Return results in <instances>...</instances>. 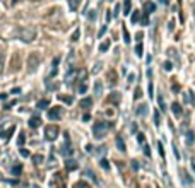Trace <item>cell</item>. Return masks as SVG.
<instances>
[{
  "mask_svg": "<svg viewBox=\"0 0 195 188\" xmlns=\"http://www.w3.org/2000/svg\"><path fill=\"white\" fill-rule=\"evenodd\" d=\"M17 144H19V147H22V144H24V133H19V137H17Z\"/></svg>",
  "mask_w": 195,
  "mask_h": 188,
  "instance_id": "obj_36",
  "label": "cell"
},
{
  "mask_svg": "<svg viewBox=\"0 0 195 188\" xmlns=\"http://www.w3.org/2000/svg\"><path fill=\"white\" fill-rule=\"evenodd\" d=\"M108 48H110V41L108 40L103 41V43L99 44V51H108Z\"/></svg>",
  "mask_w": 195,
  "mask_h": 188,
  "instance_id": "obj_26",
  "label": "cell"
},
{
  "mask_svg": "<svg viewBox=\"0 0 195 188\" xmlns=\"http://www.w3.org/2000/svg\"><path fill=\"white\" fill-rule=\"evenodd\" d=\"M142 51H144L142 43H137V46H135V55H137V57H142Z\"/></svg>",
  "mask_w": 195,
  "mask_h": 188,
  "instance_id": "obj_28",
  "label": "cell"
},
{
  "mask_svg": "<svg viewBox=\"0 0 195 188\" xmlns=\"http://www.w3.org/2000/svg\"><path fill=\"white\" fill-rule=\"evenodd\" d=\"M19 152H21V156H24V158H27V156H29V151H27V149H24V147H21V151H19Z\"/></svg>",
  "mask_w": 195,
  "mask_h": 188,
  "instance_id": "obj_40",
  "label": "cell"
},
{
  "mask_svg": "<svg viewBox=\"0 0 195 188\" xmlns=\"http://www.w3.org/2000/svg\"><path fill=\"white\" fill-rule=\"evenodd\" d=\"M79 34H81V29H75L74 34H72V41H77L79 40Z\"/></svg>",
  "mask_w": 195,
  "mask_h": 188,
  "instance_id": "obj_37",
  "label": "cell"
},
{
  "mask_svg": "<svg viewBox=\"0 0 195 188\" xmlns=\"http://www.w3.org/2000/svg\"><path fill=\"white\" fill-rule=\"evenodd\" d=\"M58 99L60 101H63V103H67V105H72V96H63V94H60V96H58Z\"/></svg>",
  "mask_w": 195,
  "mask_h": 188,
  "instance_id": "obj_23",
  "label": "cell"
},
{
  "mask_svg": "<svg viewBox=\"0 0 195 188\" xmlns=\"http://www.w3.org/2000/svg\"><path fill=\"white\" fill-rule=\"evenodd\" d=\"M48 118L53 120V122L60 120L62 118V108L60 106H53L52 109H48Z\"/></svg>",
  "mask_w": 195,
  "mask_h": 188,
  "instance_id": "obj_6",
  "label": "cell"
},
{
  "mask_svg": "<svg viewBox=\"0 0 195 188\" xmlns=\"http://www.w3.org/2000/svg\"><path fill=\"white\" fill-rule=\"evenodd\" d=\"M33 2H39V0H33Z\"/></svg>",
  "mask_w": 195,
  "mask_h": 188,
  "instance_id": "obj_53",
  "label": "cell"
},
{
  "mask_svg": "<svg viewBox=\"0 0 195 188\" xmlns=\"http://www.w3.org/2000/svg\"><path fill=\"white\" fill-rule=\"evenodd\" d=\"M0 2H2V4H7V0H0Z\"/></svg>",
  "mask_w": 195,
  "mask_h": 188,
  "instance_id": "obj_49",
  "label": "cell"
},
{
  "mask_svg": "<svg viewBox=\"0 0 195 188\" xmlns=\"http://www.w3.org/2000/svg\"><path fill=\"white\" fill-rule=\"evenodd\" d=\"M10 171H12L14 176H19V175H21V171H22V164H21V162H16V164L10 168Z\"/></svg>",
  "mask_w": 195,
  "mask_h": 188,
  "instance_id": "obj_15",
  "label": "cell"
},
{
  "mask_svg": "<svg viewBox=\"0 0 195 188\" xmlns=\"http://www.w3.org/2000/svg\"><path fill=\"white\" fill-rule=\"evenodd\" d=\"M21 0H12V5H16V4H19Z\"/></svg>",
  "mask_w": 195,
  "mask_h": 188,
  "instance_id": "obj_47",
  "label": "cell"
},
{
  "mask_svg": "<svg viewBox=\"0 0 195 188\" xmlns=\"http://www.w3.org/2000/svg\"><path fill=\"white\" fill-rule=\"evenodd\" d=\"M123 38H125V43H130V34H128V31H127V27H123Z\"/></svg>",
  "mask_w": 195,
  "mask_h": 188,
  "instance_id": "obj_31",
  "label": "cell"
},
{
  "mask_svg": "<svg viewBox=\"0 0 195 188\" xmlns=\"http://www.w3.org/2000/svg\"><path fill=\"white\" fill-rule=\"evenodd\" d=\"M0 161H2V164H9V159H7V154H0Z\"/></svg>",
  "mask_w": 195,
  "mask_h": 188,
  "instance_id": "obj_35",
  "label": "cell"
},
{
  "mask_svg": "<svg viewBox=\"0 0 195 188\" xmlns=\"http://www.w3.org/2000/svg\"><path fill=\"white\" fill-rule=\"evenodd\" d=\"M14 130H16V125L12 123V125H10V127L7 128V130H0V137H2L4 140H7V139H9V137L14 133Z\"/></svg>",
  "mask_w": 195,
  "mask_h": 188,
  "instance_id": "obj_8",
  "label": "cell"
},
{
  "mask_svg": "<svg viewBox=\"0 0 195 188\" xmlns=\"http://www.w3.org/2000/svg\"><path fill=\"white\" fill-rule=\"evenodd\" d=\"M36 33L38 31H36L34 26H24L17 31V36H19V40L24 41V43H31L36 38Z\"/></svg>",
  "mask_w": 195,
  "mask_h": 188,
  "instance_id": "obj_1",
  "label": "cell"
},
{
  "mask_svg": "<svg viewBox=\"0 0 195 188\" xmlns=\"http://www.w3.org/2000/svg\"><path fill=\"white\" fill-rule=\"evenodd\" d=\"M192 166H193V171H195V162H193V164H192Z\"/></svg>",
  "mask_w": 195,
  "mask_h": 188,
  "instance_id": "obj_52",
  "label": "cell"
},
{
  "mask_svg": "<svg viewBox=\"0 0 195 188\" xmlns=\"http://www.w3.org/2000/svg\"><path fill=\"white\" fill-rule=\"evenodd\" d=\"M186 142H188V144H192V142H193V133H192V132H188V133H186Z\"/></svg>",
  "mask_w": 195,
  "mask_h": 188,
  "instance_id": "obj_39",
  "label": "cell"
},
{
  "mask_svg": "<svg viewBox=\"0 0 195 188\" xmlns=\"http://www.w3.org/2000/svg\"><path fill=\"white\" fill-rule=\"evenodd\" d=\"M79 4H81V0H69V9L72 12H75L79 9Z\"/></svg>",
  "mask_w": 195,
  "mask_h": 188,
  "instance_id": "obj_17",
  "label": "cell"
},
{
  "mask_svg": "<svg viewBox=\"0 0 195 188\" xmlns=\"http://www.w3.org/2000/svg\"><path fill=\"white\" fill-rule=\"evenodd\" d=\"M140 22H142V26H147V24H149V16H147V14H144V16H142Z\"/></svg>",
  "mask_w": 195,
  "mask_h": 188,
  "instance_id": "obj_32",
  "label": "cell"
},
{
  "mask_svg": "<svg viewBox=\"0 0 195 188\" xmlns=\"http://www.w3.org/2000/svg\"><path fill=\"white\" fill-rule=\"evenodd\" d=\"M171 69H173L171 62H166V63H164V70H171Z\"/></svg>",
  "mask_w": 195,
  "mask_h": 188,
  "instance_id": "obj_41",
  "label": "cell"
},
{
  "mask_svg": "<svg viewBox=\"0 0 195 188\" xmlns=\"http://www.w3.org/2000/svg\"><path fill=\"white\" fill-rule=\"evenodd\" d=\"M58 133H60V128H58V125H46L45 127V139L46 140H55L56 137H58Z\"/></svg>",
  "mask_w": 195,
  "mask_h": 188,
  "instance_id": "obj_4",
  "label": "cell"
},
{
  "mask_svg": "<svg viewBox=\"0 0 195 188\" xmlns=\"http://www.w3.org/2000/svg\"><path fill=\"white\" fill-rule=\"evenodd\" d=\"M154 10H156V5L152 4V2H144V14H152L154 12Z\"/></svg>",
  "mask_w": 195,
  "mask_h": 188,
  "instance_id": "obj_9",
  "label": "cell"
},
{
  "mask_svg": "<svg viewBox=\"0 0 195 188\" xmlns=\"http://www.w3.org/2000/svg\"><path fill=\"white\" fill-rule=\"evenodd\" d=\"M4 62H5V57H4V53L0 51V74H2V70H4Z\"/></svg>",
  "mask_w": 195,
  "mask_h": 188,
  "instance_id": "obj_33",
  "label": "cell"
},
{
  "mask_svg": "<svg viewBox=\"0 0 195 188\" xmlns=\"http://www.w3.org/2000/svg\"><path fill=\"white\" fill-rule=\"evenodd\" d=\"M101 168H103V169H110V162L106 161V159H101Z\"/></svg>",
  "mask_w": 195,
  "mask_h": 188,
  "instance_id": "obj_34",
  "label": "cell"
},
{
  "mask_svg": "<svg viewBox=\"0 0 195 188\" xmlns=\"http://www.w3.org/2000/svg\"><path fill=\"white\" fill-rule=\"evenodd\" d=\"M75 188H91V186H89L86 181H77V183H75Z\"/></svg>",
  "mask_w": 195,
  "mask_h": 188,
  "instance_id": "obj_30",
  "label": "cell"
},
{
  "mask_svg": "<svg viewBox=\"0 0 195 188\" xmlns=\"http://www.w3.org/2000/svg\"><path fill=\"white\" fill-rule=\"evenodd\" d=\"M132 166H134V169H137V168H139V164H137V161H132Z\"/></svg>",
  "mask_w": 195,
  "mask_h": 188,
  "instance_id": "obj_46",
  "label": "cell"
},
{
  "mask_svg": "<svg viewBox=\"0 0 195 188\" xmlns=\"http://www.w3.org/2000/svg\"><path fill=\"white\" fill-rule=\"evenodd\" d=\"M130 9H132V0H123V14L128 16Z\"/></svg>",
  "mask_w": 195,
  "mask_h": 188,
  "instance_id": "obj_16",
  "label": "cell"
},
{
  "mask_svg": "<svg viewBox=\"0 0 195 188\" xmlns=\"http://www.w3.org/2000/svg\"><path fill=\"white\" fill-rule=\"evenodd\" d=\"M108 80H110V86H115V84H117V74H115V70H110L108 72Z\"/></svg>",
  "mask_w": 195,
  "mask_h": 188,
  "instance_id": "obj_18",
  "label": "cell"
},
{
  "mask_svg": "<svg viewBox=\"0 0 195 188\" xmlns=\"http://www.w3.org/2000/svg\"><path fill=\"white\" fill-rule=\"evenodd\" d=\"M183 101H185L186 105L193 106V105H195V94H193V91H188V92H185V94H183Z\"/></svg>",
  "mask_w": 195,
  "mask_h": 188,
  "instance_id": "obj_7",
  "label": "cell"
},
{
  "mask_svg": "<svg viewBox=\"0 0 195 188\" xmlns=\"http://www.w3.org/2000/svg\"><path fill=\"white\" fill-rule=\"evenodd\" d=\"M31 188H39V186H36V185H33V186H31Z\"/></svg>",
  "mask_w": 195,
  "mask_h": 188,
  "instance_id": "obj_51",
  "label": "cell"
},
{
  "mask_svg": "<svg viewBox=\"0 0 195 188\" xmlns=\"http://www.w3.org/2000/svg\"><path fill=\"white\" fill-rule=\"evenodd\" d=\"M77 91L81 92V94H84V92L87 91V84H86V80H84V82H79V86H77Z\"/></svg>",
  "mask_w": 195,
  "mask_h": 188,
  "instance_id": "obj_22",
  "label": "cell"
},
{
  "mask_svg": "<svg viewBox=\"0 0 195 188\" xmlns=\"http://www.w3.org/2000/svg\"><path fill=\"white\" fill-rule=\"evenodd\" d=\"M39 125H41V118H39V116H31V120H29V127L31 128H38Z\"/></svg>",
  "mask_w": 195,
  "mask_h": 188,
  "instance_id": "obj_10",
  "label": "cell"
},
{
  "mask_svg": "<svg viewBox=\"0 0 195 188\" xmlns=\"http://www.w3.org/2000/svg\"><path fill=\"white\" fill-rule=\"evenodd\" d=\"M146 113H147V105H140V106H137V115H139V116H144Z\"/></svg>",
  "mask_w": 195,
  "mask_h": 188,
  "instance_id": "obj_20",
  "label": "cell"
},
{
  "mask_svg": "<svg viewBox=\"0 0 195 188\" xmlns=\"http://www.w3.org/2000/svg\"><path fill=\"white\" fill-rule=\"evenodd\" d=\"M161 4H168V0H161Z\"/></svg>",
  "mask_w": 195,
  "mask_h": 188,
  "instance_id": "obj_48",
  "label": "cell"
},
{
  "mask_svg": "<svg viewBox=\"0 0 195 188\" xmlns=\"http://www.w3.org/2000/svg\"><path fill=\"white\" fill-rule=\"evenodd\" d=\"M39 63H41V57H39V53H36V51L29 53V57H27V70H29L31 74L38 70Z\"/></svg>",
  "mask_w": 195,
  "mask_h": 188,
  "instance_id": "obj_3",
  "label": "cell"
},
{
  "mask_svg": "<svg viewBox=\"0 0 195 188\" xmlns=\"http://www.w3.org/2000/svg\"><path fill=\"white\" fill-rule=\"evenodd\" d=\"M0 179H2V175H0Z\"/></svg>",
  "mask_w": 195,
  "mask_h": 188,
  "instance_id": "obj_54",
  "label": "cell"
},
{
  "mask_svg": "<svg viewBox=\"0 0 195 188\" xmlns=\"http://www.w3.org/2000/svg\"><path fill=\"white\" fill-rule=\"evenodd\" d=\"M140 14H142V12H139V10H135V12L132 14V22H134V24L140 21Z\"/></svg>",
  "mask_w": 195,
  "mask_h": 188,
  "instance_id": "obj_27",
  "label": "cell"
},
{
  "mask_svg": "<svg viewBox=\"0 0 195 188\" xmlns=\"http://www.w3.org/2000/svg\"><path fill=\"white\" fill-rule=\"evenodd\" d=\"M92 91H94L96 96H101V94H103V84H101L99 80H96V82H94V87H92Z\"/></svg>",
  "mask_w": 195,
  "mask_h": 188,
  "instance_id": "obj_12",
  "label": "cell"
},
{
  "mask_svg": "<svg viewBox=\"0 0 195 188\" xmlns=\"http://www.w3.org/2000/svg\"><path fill=\"white\" fill-rule=\"evenodd\" d=\"M110 101H111V103H118V101H120V94H118V92H111Z\"/></svg>",
  "mask_w": 195,
  "mask_h": 188,
  "instance_id": "obj_29",
  "label": "cell"
},
{
  "mask_svg": "<svg viewBox=\"0 0 195 188\" xmlns=\"http://www.w3.org/2000/svg\"><path fill=\"white\" fill-rule=\"evenodd\" d=\"M48 106H50V101H48V99H41L38 103V108L39 109H45V108H48Z\"/></svg>",
  "mask_w": 195,
  "mask_h": 188,
  "instance_id": "obj_25",
  "label": "cell"
},
{
  "mask_svg": "<svg viewBox=\"0 0 195 188\" xmlns=\"http://www.w3.org/2000/svg\"><path fill=\"white\" fill-rule=\"evenodd\" d=\"M159 105H161V109L164 111V103H163V98H161V96H159Z\"/></svg>",
  "mask_w": 195,
  "mask_h": 188,
  "instance_id": "obj_45",
  "label": "cell"
},
{
  "mask_svg": "<svg viewBox=\"0 0 195 188\" xmlns=\"http://www.w3.org/2000/svg\"><path fill=\"white\" fill-rule=\"evenodd\" d=\"M154 123H156V127H157V125H159V111H154Z\"/></svg>",
  "mask_w": 195,
  "mask_h": 188,
  "instance_id": "obj_38",
  "label": "cell"
},
{
  "mask_svg": "<svg viewBox=\"0 0 195 188\" xmlns=\"http://www.w3.org/2000/svg\"><path fill=\"white\" fill-rule=\"evenodd\" d=\"M91 106H92V99H91V98H84V99H81V108L89 109Z\"/></svg>",
  "mask_w": 195,
  "mask_h": 188,
  "instance_id": "obj_14",
  "label": "cell"
},
{
  "mask_svg": "<svg viewBox=\"0 0 195 188\" xmlns=\"http://www.w3.org/2000/svg\"><path fill=\"white\" fill-rule=\"evenodd\" d=\"M117 145H118V149H120L121 152H125V142L121 140V137H117Z\"/></svg>",
  "mask_w": 195,
  "mask_h": 188,
  "instance_id": "obj_24",
  "label": "cell"
},
{
  "mask_svg": "<svg viewBox=\"0 0 195 188\" xmlns=\"http://www.w3.org/2000/svg\"><path fill=\"white\" fill-rule=\"evenodd\" d=\"M171 111L175 113V116H176V118H180V116H182V106L178 105V103H173V105H171Z\"/></svg>",
  "mask_w": 195,
  "mask_h": 188,
  "instance_id": "obj_13",
  "label": "cell"
},
{
  "mask_svg": "<svg viewBox=\"0 0 195 188\" xmlns=\"http://www.w3.org/2000/svg\"><path fill=\"white\" fill-rule=\"evenodd\" d=\"M110 128H111V123L108 122H96L94 127H92V135L96 139H103L104 135H108Z\"/></svg>",
  "mask_w": 195,
  "mask_h": 188,
  "instance_id": "obj_2",
  "label": "cell"
},
{
  "mask_svg": "<svg viewBox=\"0 0 195 188\" xmlns=\"http://www.w3.org/2000/svg\"><path fill=\"white\" fill-rule=\"evenodd\" d=\"M137 139H139L140 144H144V142H146V137H144V133H139V137H137Z\"/></svg>",
  "mask_w": 195,
  "mask_h": 188,
  "instance_id": "obj_42",
  "label": "cell"
},
{
  "mask_svg": "<svg viewBox=\"0 0 195 188\" xmlns=\"http://www.w3.org/2000/svg\"><path fill=\"white\" fill-rule=\"evenodd\" d=\"M43 161H45V158L41 156V154H34V156H33V162H34L36 166H38V164H41Z\"/></svg>",
  "mask_w": 195,
  "mask_h": 188,
  "instance_id": "obj_21",
  "label": "cell"
},
{
  "mask_svg": "<svg viewBox=\"0 0 195 188\" xmlns=\"http://www.w3.org/2000/svg\"><path fill=\"white\" fill-rule=\"evenodd\" d=\"M65 169H67V171L77 169V162H75L74 159H67V161H65Z\"/></svg>",
  "mask_w": 195,
  "mask_h": 188,
  "instance_id": "obj_11",
  "label": "cell"
},
{
  "mask_svg": "<svg viewBox=\"0 0 195 188\" xmlns=\"http://www.w3.org/2000/svg\"><path fill=\"white\" fill-rule=\"evenodd\" d=\"M52 188H67V185H65V178L63 175H60V173H56L55 176H53L52 179Z\"/></svg>",
  "mask_w": 195,
  "mask_h": 188,
  "instance_id": "obj_5",
  "label": "cell"
},
{
  "mask_svg": "<svg viewBox=\"0 0 195 188\" xmlns=\"http://www.w3.org/2000/svg\"><path fill=\"white\" fill-rule=\"evenodd\" d=\"M193 19H195V5H193Z\"/></svg>",
  "mask_w": 195,
  "mask_h": 188,
  "instance_id": "obj_50",
  "label": "cell"
},
{
  "mask_svg": "<svg viewBox=\"0 0 195 188\" xmlns=\"http://www.w3.org/2000/svg\"><path fill=\"white\" fill-rule=\"evenodd\" d=\"M157 149H159V154H161V156H164V151H163V144H161V142L157 144Z\"/></svg>",
  "mask_w": 195,
  "mask_h": 188,
  "instance_id": "obj_43",
  "label": "cell"
},
{
  "mask_svg": "<svg viewBox=\"0 0 195 188\" xmlns=\"http://www.w3.org/2000/svg\"><path fill=\"white\" fill-rule=\"evenodd\" d=\"M46 89H48V91H56V89H58V84L52 82V79H48L46 80Z\"/></svg>",
  "mask_w": 195,
  "mask_h": 188,
  "instance_id": "obj_19",
  "label": "cell"
},
{
  "mask_svg": "<svg viewBox=\"0 0 195 188\" xmlns=\"http://www.w3.org/2000/svg\"><path fill=\"white\" fill-rule=\"evenodd\" d=\"M134 96H135V99H139V98H140V89L139 87L135 89V94H134Z\"/></svg>",
  "mask_w": 195,
  "mask_h": 188,
  "instance_id": "obj_44",
  "label": "cell"
}]
</instances>
